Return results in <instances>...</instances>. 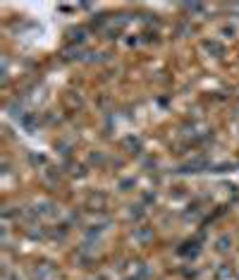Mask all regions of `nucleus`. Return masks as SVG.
I'll return each mask as SVG.
<instances>
[{"instance_id":"1","label":"nucleus","mask_w":239,"mask_h":280,"mask_svg":"<svg viewBox=\"0 0 239 280\" xmlns=\"http://www.w3.org/2000/svg\"><path fill=\"white\" fill-rule=\"evenodd\" d=\"M203 48H206L208 53H218V55H222V51H225L218 41H203Z\"/></svg>"},{"instance_id":"2","label":"nucleus","mask_w":239,"mask_h":280,"mask_svg":"<svg viewBox=\"0 0 239 280\" xmlns=\"http://www.w3.org/2000/svg\"><path fill=\"white\" fill-rule=\"evenodd\" d=\"M230 237H227V235H222L220 237V240H218V249H222V252H225V249H230Z\"/></svg>"}]
</instances>
